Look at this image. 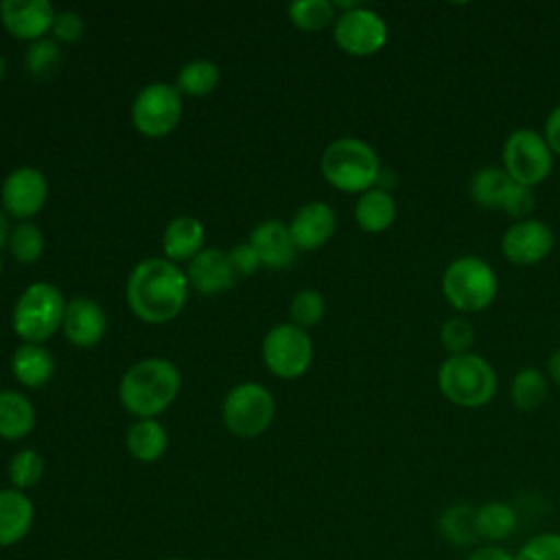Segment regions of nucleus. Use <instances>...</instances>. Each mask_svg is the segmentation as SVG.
<instances>
[{
    "instance_id": "nucleus-1",
    "label": "nucleus",
    "mask_w": 560,
    "mask_h": 560,
    "mask_svg": "<svg viewBox=\"0 0 560 560\" xmlns=\"http://www.w3.org/2000/svg\"><path fill=\"white\" fill-rule=\"evenodd\" d=\"M186 298L188 278L177 265L164 258L138 262L127 280L129 308L147 324H164L177 317Z\"/></svg>"
},
{
    "instance_id": "nucleus-2",
    "label": "nucleus",
    "mask_w": 560,
    "mask_h": 560,
    "mask_svg": "<svg viewBox=\"0 0 560 560\" xmlns=\"http://www.w3.org/2000/svg\"><path fill=\"white\" fill-rule=\"evenodd\" d=\"M179 372L166 359H144L131 365L118 387L122 407L138 418L162 413L177 396Z\"/></svg>"
},
{
    "instance_id": "nucleus-3",
    "label": "nucleus",
    "mask_w": 560,
    "mask_h": 560,
    "mask_svg": "<svg viewBox=\"0 0 560 560\" xmlns=\"http://www.w3.org/2000/svg\"><path fill=\"white\" fill-rule=\"evenodd\" d=\"M438 387L442 396L466 409L483 407L497 394L494 368L475 352L451 354L438 370Z\"/></svg>"
},
{
    "instance_id": "nucleus-4",
    "label": "nucleus",
    "mask_w": 560,
    "mask_h": 560,
    "mask_svg": "<svg viewBox=\"0 0 560 560\" xmlns=\"http://www.w3.org/2000/svg\"><path fill=\"white\" fill-rule=\"evenodd\" d=\"M324 179L343 192H365L374 188L381 164L374 149L359 138H339L322 155Z\"/></svg>"
},
{
    "instance_id": "nucleus-5",
    "label": "nucleus",
    "mask_w": 560,
    "mask_h": 560,
    "mask_svg": "<svg viewBox=\"0 0 560 560\" xmlns=\"http://www.w3.org/2000/svg\"><path fill=\"white\" fill-rule=\"evenodd\" d=\"M442 293L455 311L477 313L494 300L497 276L486 260L477 256H462L444 269Z\"/></svg>"
},
{
    "instance_id": "nucleus-6",
    "label": "nucleus",
    "mask_w": 560,
    "mask_h": 560,
    "mask_svg": "<svg viewBox=\"0 0 560 560\" xmlns=\"http://www.w3.org/2000/svg\"><path fill=\"white\" fill-rule=\"evenodd\" d=\"M63 313L61 291L48 282H35L18 298L11 324L26 343H42L63 324Z\"/></svg>"
},
{
    "instance_id": "nucleus-7",
    "label": "nucleus",
    "mask_w": 560,
    "mask_h": 560,
    "mask_svg": "<svg viewBox=\"0 0 560 560\" xmlns=\"http://www.w3.org/2000/svg\"><path fill=\"white\" fill-rule=\"evenodd\" d=\"M551 149L545 142V136H540L534 129H516L505 138L501 158H503V171L521 186H536L547 179L551 173Z\"/></svg>"
},
{
    "instance_id": "nucleus-8",
    "label": "nucleus",
    "mask_w": 560,
    "mask_h": 560,
    "mask_svg": "<svg viewBox=\"0 0 560 560\" xmlns=\"http://www.w3.org/2000/svg\"><path fill=\"white\" fill-rule=\"evenodd\" d=\"M271 420L273 396L258 383H241L223 400V422L236 438H256Z\"/></svg>"
},
{
    "instance_id": "nucleus-9",
    "label": "nucleus",
    "mask_w": 560,
    "mask_h": 560,
    "mask_svg": "<svg viewBox=\"0 0 560 560\" xmlns=\"http://www.w3.org/2000/svg\"><path fill=\"white\" fill-rule=\"evenodd\" d=\"M470 197L481 208H499L518 221L527 219L534 210L532 188L516 184L503 168L486 166L479 168L470 179Z\"/></svg>"
},
{
    "instance_id": "nucleus-10",
    "label": "nucleus",
    "mask_w": 560,
    "mask_h": 560,
    "mask_svg": "<svg viewBox=\"0 0 560 560\" xmlns=\"http://www.w3.org/2000/svg\"><path fill=\"white\" fill-rule=\"evenodd\" d=\"M262 359L269 372L280 378L302 376L313 361V341L295 324H280L265 335Z\"/></svg>"
},
{
    "instance_id": "nucleus-11",
    "label": "nucleus",
    "mask_w": 560,
    "mask_h": 560,
    "mask_svg": "<svg viewBox=\"0 0 560 560\" xmlns=\"http://www.w3.org/2000/svg\"><path fill=\"white\" fill-rule=\"evenodd\" d=\"M182 118V98L177 88L151 83L142 88L131 107V120L142 136L162 138L171 133Z\"/></svg>"
},
{
    "instance_id": "nucleus-12",
    "label": "nucleus",
    "mask_w": 560,
    "mask_h": 560,
    "mask_svg": "<svg viewBox=\"0 0 560 560\" xmlns=\"http://www.w3.org/2000/svg\"><path fill=\"white\" fill-rule=\"evenodd\" d=\"M335 42L346 55L370 57L385 46L387 26L378 13L357 7L337 18Z\"/></svg>"
},
{
    "instance_id": "nucleus-13",
    "label": "nucleus",
    "mask_w": 560,
    "mask_h": 560,
    "mask_svg": "<svg viewBox=\"0 0 560 560\" xmlns=\"http://www.w3.org/2000/svg\"><path fill=\"white\" fill-rule=\"evenodd\" d=\"M553 247V232L538 219H523L510 225L501 238L503 256L521 267H529L547 258Z\"/></svg>"
},
{
    "instance_id": "nucleus-14",
    "label": "nucleus",
    "mask_w": 560,
    "mask_h": 560,
    "mask_svg": "<svg viewBox=\"0 0 560 560\" xmlns=\"http://www.w3.org/2000/svg\"><path fill=\"white\" fill-rule=\"evenodd\" d=\"M46 179L37 168H15L2 184V206L11 217H33L46 201Z\"/></svg>"
},
{
    "instance_id": "nucleus-15",
    "label": "nucleus",
    "mask_w": 560,
    "mask_h": 560,
    "mask_svg": "<svg viewBox=\"0 0 560 560\" xmlns=\"http://www.w3.org/2000/svg\"><path fill=\"white\" fill-rule=\"evenodd\" d=\"M0 18L13 37L37 42L52 28L55 11L46 0H4L0 4Z\"/></svg>"
},
{
    "instance_id": "nucleus-16",
    "label": "nucleus",
    "mask_w": 560,
    "mask_h": 560,
    "mask_svg": "<svg viewBox=\"0 0 560 560\" xmlns=\"http://www.w3.org/2000/svg\"><path fill=\"white\" fill-rule=\"evenodd\" d=\"M335 225L332 208L322 201H311L295 212L289 232L298 249H317L335 234Z\"/></svg>"
},
{
    "instance_id": "nucleus-17",
    "label": "nucleus",
    "mask_w": 560,
    "mask_h": 560,
    "mask_svg": "<svg viewBox=\"0 0 560 560\" xmlns=\"http://www.w3.org/2000/svg\"><path fill=\"white\" fill-rule=\"evenodd\" d=\"M61 326L70 343L79 348H92L103 339L107 322L103 308L94 300L74 298L70 304H66Z\"/></svg>"
},
{
    "instance_id": "nucleus-18",
    "label": "nucleus",
    "mask_w": 560,
    "mask_h": 560,
    "mask_svg": "<svg viewBox=\"0 0 560 560\" xmlns=\"http://www.w3.org/2000/svg\"><path fill=\"white\" fill-rule=\"evenodd\" d=\"M249 243L256 249L260 265L269 269H282L295 260L298 247L291 238L289 228L282 221H262L258 228H254Z\"/></svg>"
},
{
    "instance_id": "nucleus-19",
    "label": "nucleus",
    "mask_w": 560,
    "mask_h": 560,
    "mask_svg": "<svg viewBox=\"0 0 560 560\" xmlns=\"http://www.w3.org/2000/svg\"><path fill=\"white\" fill-rule=\"evenodd\" d=\"M236 273L228 254L219 249H201L188 265V282L206 295L225 291L234 284Z\"/></svg>"
},
{
    "instance_id": "nucleus-20",
    "label": "nucleus",
    "mask_w": 560,
    "mask_h": 560,
    "mask_svg": "<svg viewBox=\"0 0 560 560\" xmlns=\"http://www.w3.org/2000/svg\"><path fill=\"white\" fill-rule=\"evenodd\" d=\"M35 521L33 501L18 488L0 490V547L18 545L26 538Z\"/></svg>"
},
{
    "instance_id": "nucleus-21",
    "label": "nucleus",
    "mask_w": 560,
    "mask_h": 560,
    "mask_svg": "<svg viewBox=\"0 0 560 560\" xmlns=\"http://www.w3.org/2000/svg\"><path fill=\"white\" fill-rule=\"evenodd\" d=\"M518 516L505 501H486L475 508V534L479 540L501 545L514 534Z\"/></svg>"
},
{
    "instance_id": "nucleus-22",
    "label": "nucleus",
    "mask_w": 560,
    "mask_h": 560,
    "mask_svg": "<svg viewBox=\"0 0 560 560\" xmlns=\"http://www.w3.org/2000/svg\"><path fill=\"white\" fill-rule=\"evenodd\" d=\"M11 370L22 385L37 389L50 381L55 372V361L50 352L44 350L39 343H24L13 352Z\"/></svg>"
},
{
    "instance_id": "nucleus-23",
    "label": "nucleus",
    "mask_w": 560,
    "mask_h": 560,
    "mask_svg": "<svg viewBox=\"0 0 560 560\" xmlns=\"http://www.w3.org/2000/svg\"><path fill=\"white\" fill-rule=\"evenodd\" d=\"M354 219L359 228L370 234L385 232L396 219V203L389 190L387 188L365 190L354 206Z\"/></svg>"
},
{
    "instance_id": "nucleus-24",
    "label": "nucleus",
    "mask_w": 560,
    "mask_h": 560,
    "mask_svg": "<svg viewBox=\"0 0 560 560\" xmlns=\"http://www.w3.org/2000/svg\"><path fill=\"white\" fill-rule=\"evenodd\" d=\"M162 245L168 260L195 258L203 245V225L195 217H177L168 223Z\"/></svg>"
},
{
    "instance_id": "nucleus-25",
    "label": "nucleus",
    "mask_w": 560,
    "mask_h": 560,
    "mask_svg": "<svg viewBox=\"0 0 560 560\" xmlns=\"http://www.w3.org/2000/svg\"><path fill=\"white\" fill-rule=\"evenodd\" d=\"M35 411L20 392H0V438L20 440L33 431Z\"/></svg>"
},
{
    "instance_id": "nucleus-26",
    "label": "nucleus",
    "mask_w": 560,
    "mask_h": 560,
    "mask_svg": "<svg viewBox=\"0 0 560 560\" xmlns=\"http://www.w3.org/2000/svg\"><path fill=\"white\" fill-rule=\"evenodd\" d=\"M166 442H168V438H166L164 427L153 418L138 420L136 424H131V429L127 433V448L140 462L160 459L162 453L166 451Z\"/></svg>"
},
{
    "instance_id": "nucleus-27",
    "label": "nucleus",
    "mask_w": 560,
    "mask_h": 560,
    "mask_svg": "<svg viewBox=\"0 0 560 560\" xmlns=\"http://www.w3.org/2000/svg\"><path fill=\"white\" fill-rule=\"evenodd\" d=\"M438 529L446 542L455 547H472L479 540L475 534V505L470 503L448 505L438 518Z\"/></svg>"
},
{
    "instance_id": "nucleus-28",
    "label": "nucleus",
    "mask_w": 560,
    "mask_h": 560,
    "mask_svg": "<svg viewBox=\"0 0 560 560\" xmlns=\"http://www.w3.org/2000/svg\"><path fill=\"white\" fill-rule=\"evenodd\" d=\"M510 396L514 407L521 411L538 409L547 398L545 374L538 368H521L510 383Z\"/></svg>"
},
{
    "instance_id": "nucleus-29",
    "label": "nucleus",
    "mask_w": 560,
    "mask_h": 560,
    "mask_svg": "<svg viewBox=\"0 0 560 560\" xmlns=\"http://www.w3.org/2000/svg\"><path fill=\"white\" fill-rule=\"evenodd\" d=\"M219 83V70L212 61L195 59L182 66L177 74V92H184L188 96H206L210 94Z\"/></svg>"
},
{
    "instance_id": "nucleus-30",
    "label": "nucleus",
    "mask_w": 560,
    "mask_h": 560,
    "mask_svg": "<svg viewBox=\"0 0 560 560\" xmlns=\"http://www.w3.org/2000/svg\"><path fill=\"white\" fill-rule=\"evenodd\" d=\"M289 18L302 31H319L332 22L335 9L328 0H298L289 4Z\"/></svg>"
},
{
    "instance_id": "nucleus-31",
    "label": "nucleus",
    "mask_w": 560,
    "mask_h": 560,
    "mask_svg": "<svg viewBox=\"0 0 560 560\" xmlns=\"http://www.w3.org/2000/svg\"><path fill=\"white\" fill-rule=\"evenodd\" d=\"M42 475H44V459L35 448H22L9 462V479L13 488L22 492L26 488H33L42 479Z\"/></svg>"
},
{
    "instance_id": "nucleus-32",
    "label": "nucleus",
    "mask_w": 560,
    "mask_h": 560,
    "mask_svg": "<svg viewBox=\"0 0 560 560\" xmlns=\"http://www.w3.org/2000/svg\"><path fill=\"white\" fill-rule=\"evenodd\" d=\"M9 247H11V254L15 256L18 262L31 265L44 252V236L33 223H20L11 230Z\"/></svg>"
},
{
    "instance_id": "nucleus-33",
    "label": "nucleus",
    "mask_w": 560,
    "mask_h": 560,
    "mask_svg": "<svg viewBox=\"0 0 560 560\" xmlns=\"http://www.w3.org/2000/svg\"><path fill=\"white\" fill-rule=\"evenodd\" d=\"M440 343L448 352V357L470 352V346L475 343V328L470 319L462 315L448 317L440 328Z\"/></svg>"
},
{
    "instance_id": "nucleus-34",
    "label": "nucleus",
    "mask_w": 560,
    "mask_h": 560,
    "mask_svg": "<svg viewBox=\"0 0 560 560\" xmlns=\"http://www.w3.org/2000/svg\"><path fill=\"white\" fill-rule=\"evenodd\" d=\"M289 311H291L293 324L306 330L308 326H315L324 317L326 304H324V298L319 291L302 289L300 293H295Z\"/></svg>"
},
{
    "instance_id": "nucleus-35",
    "label": "nucleus",
    "mask_w": 560,
    "mask_h": 560,
    "mask_svg": "<svg viewBox=\"0 0 560 560\" xmlns=\"http://www.w3.org/2000/svg\"><path fill=\"white\" fill-rule=\"evenodd\" d=\"M514 560H560V532L529 536L514 553Z\"/></svg>"
},
{
    "instance_id": "nucleus-36",
    "label": "nucleus",
    "mask_w": 560,
    "mask_h": 560,
    "mask_svg": "<svg viewBox=\"0 0 560 560\" xmlns=\"http://www.w3.org/2000/svg\"><path fill=\"white\" fill-rule=\"evenodd\" d=\"M61 61V52L55 42L50 39H37L26 50L24 66L33 77H48Z\"/></svg>"
},
{
    "instance_id": "nucleus-37",
    "label": "nucleus",
    "mask_w": 560,
    "mask_h": 560,
    "mask_svg": "<svg viewBox=\"0 0 560 560\" xmlns=\"http://www.w3.org/2000/svg\"><path fill=\"white\" fill-rule=\"evenodd\" d=\"M232 267H234V273L236 276H252L258 267H260V258L256 254V249L252 247V243H238L230 249L228 254Z\"/></svg>"
},
{
    "instance_id": "nucleus-38",
    "label": "nucleus",
    "mask_w": 560,
    "mask_h": 560,
    "mask_svg": "<svg viewBox=\"0 0 560 560\" xmlns=\"http://www.w3.org/2000/svg\"><path fill=\"white\" fill-rule=\"evenodd\" d=\"M52 31L55 35L61 39V42H77L83 33V22L77 13L72 11H61L55 15V22H52Z\"/></svg>"
},
{
    "instance_id": "nucleus-39",
    "label": "nucleus",
    "mask_w": 560,
    "mask_h": 560,
    "mask_svg": "<svg viewBox=\"0 0 560 560\" xmlns=\"http://www.w3.org/2000/svg\"><path fill=\"white\" fill-rule=\"evenodd\" d=\"M464 560H514V553H510L505 547L501 545H490V542H481L477 547H472Z\"/></svg>"
},
{
    "instance_id": "nucleus-40",
    "label": "nucleus",
    "mask_w": 560,
    "mask_h": 560,
    "mask_svg": "<svg viewBox=\"0 0 560 560\" xmlns=\"http://www.w3.org/2000/svg\"><path fill=\"white\" fill-rule=\"evenodd\" d=\"M545 142L549 144L551 153L560 155V105H556L545 120Z\"/></svg>"
},
{
    "instance_id": "nucleus-41",
    "label": "nucleus",
    "mask_w": 560,
    "mask_h": 560,
    "mask_svg": "<svg viewBox=\"0 0 560 560\" xmlns=\"http://www.w3.org/2000/svg\"><path fill=\"white\" fill-rule=\"evenodd\" d=\"M547 372H549L551 381H553L556 385H560V348L549 357V361H547Z\"/></svg>"
},
{
    "instance_id": "nucleus-42",
    "label": "nucleus",
    "mask_w": 560,
    "mask_h": 560,
    "mask_svg": "<svg viewBox=\"0 0 560 560\" xmlns=\"http://www.w3.org/2000/svg\"><path fill=\"white\" fill-rule=\"evenodd\" d=\"M9 221H7V217H4V212L0 210V247L9 241Z\"/></svg>"
},
{
    "instance_id": "nucleus-43",
    "label": "nucleus",
    "mask_w": 560,
    "mask_h": 560,
    "mask_svg": "<svg viewBox=\"0 0 560 560\" xmlns=\"http://www.w3.org/2000/svg\"><path fill=\"white\" fill-rule=\"evenodd\" d=\"M4 70H7V61H4V57H0V79L4 77Z\"/></svg>"
},
{
    "instance_id": "nucleus-44",
    "label": "nucleus",
    "mask_w": 560,
    "mask_h": 560,
    "mask_svg": "<svg viewBox=\"0 0 560 560\" xmlns=\"http://www.w3.org/2000/svg\"><path fill=\"white\" fill-rule=\"evenodd\" d=\"M0 273H2V258H0Z\"/></svg>"
},
{
    "instance_id": "nucleus-45",
    "label": "nucleus",
    "mask_w": 560,
    "mask_h": 560,
    "mask_svg": "<svg viewBox=\"0 0 560 560\" xmlns=\"http://www.w3.org/2000/svg\"><path fill=\"white\" fill-rule=\"evenodd\" d=\"M168 560H184V558H168Z\"/></svg>"
}]
</instances>
